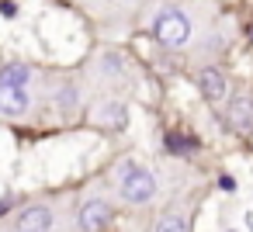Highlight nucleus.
Wrapping results in <instances>:
<instances>
[{"label": "nucleus", "instance_id": "1", "mask_svg": "<svg viewBox=\"0 0 253 232\" xmlns=\"http://www.w3.org/2000/svg\"><path fill=\"white\" fill-rule=\"evenodd\" d=\"M153 35H156V42L167 45V49H184V45L191 42V21H187L184 11L163 7V11L156 14V21H153Z\"/></svg>", "mask_w": 253, "mask_h": 232}, {"label": "nucleus", "instance_id": "2", "mask_svg": "<svg viewBox=\"0 0 253 232\" xmlns=\"http://www.w3.org/2000/svg\"><path fill=\"white\" fill-rule=\"evenodd\" d=\"M118 187H122V197H125L128 204H146V201H153V194H156V177H153L149 170L135 166V163H125V166L118 170Z\"/></svg>", "mask_w": 253, "mask_h": 232}, {"label": "nucleus", "instance_id": "3", "mask_svg": "<svg viewBox=\"0 0 253 232\" xmlns=\"http://www.w3.org/2000/svg\"><path fill=\"white\" fill-rule=\"evenodd\" d=\"M108 222H111V204L108 201H101V197L84 201V208H80V229L84 232H101Z\"/></svg>", "mask_w": 253, "mask_h": 232}, {"label": "nucleus", "instance_id": "4", "mask_svg": "<svg viewBox=\"0 0 253 232\" xmlns=\"http://www.w3.org/2000/svg\"><path fill=\"white\" fill-rule=\"evenodd\" d=\"M52 229V211L45 204H32L18 215V232H49Z\"/></svg>", "mask_w": 253, "mask_h": 232}, {"label": "nucleus", "instance_id": "5", "mask_svg": "<svg viewBox=\"0 0 253 232\" xmlns=\"http://www.w3.org/2000/svg\"><path fill=\"white\" fill-rule=\"evenodd\" d=\"M225 118H229V125H232V128H239V132L253 128V97H250V94L232 97V104H229Z\"/></svg>", "mask_w": 253, "mask_h": 232}, {"label": "nucleus", "instance_id": "6", "mask_svg": "<svg viewBox=\"0 0 253 232\" xmlns=\"http://www.w3.org/2000/svg\"><path fill=\"white\" fill-rule=\"evenodd\" d=\"M28 90L25 87H4V83H0V115H25L28 111Z\"/></svg>", "mask_w": 253, "mask_h": 232}, {"label": "nucleus", "instance_id": "7", "mask_svg": "<svg viewBox=\"0 0 253 232\" xmlns=\"http://www.w3.org/2000/svg\"><path fill=\"white\" fill-rule=\"evenodd\" d=\"M198 87H201V94H205L208 101H222V94H225V77H222L218 70H201Z\"/></svg>", "mask_w": 253, "mask_h": 232}, {"label": "nucleus", "instance_id": "8", "mask_svg": "<svg viewBox=\"0 0 253 232\" xmlns=\"http://www.w3.org/2000/svg\"><path fill=\"white\" fill-rule=\"evenodd\" d=\"M125 115H128V111H125L122 101H108V104L97 108V121H101L104 128H122V125H125Z\"/></svg>", "mask_w": 253, "mask_h": 232}, {"label": "nucleus", "instance_id": "9", "mask_svg": "<svg viewBox=\"0 0 253 232\" xmlns=\"http://www.w3.org/2000/svg\"><path fill=\"white\" fill-rule=\"evenodd\" d=\"M28 80H32V70L21 66V63H7L0 70V83L4 87H28Z\"/></svg>", "mask_w": 253, "mask_h": 232}, {"label": "nucleus", "instance_id": "10", "mask_svg": "<svg viewBox=\"0 0 253 232\" xmlns=\"http://www.w3.org/2000/svg\"><path fill=\"white\" fill-rule=\"evenodd\" d=\"M153 232H187V218L184 215H177V211H167L160 222H156V229Z\"/></svg>", "mask_w": 253, "mask_h": 232}, {"label": "nucleus", "instance_id": "11", "mask_svg": "<svg viewBox=\"0 0 253 232\" xmlns=\"http://www.w3.org/2000/svg\"><path fill=\"white\" fill-rule=\"evenodd\" d=\"M194 146H198L194 139H180V135H170V139H167V149H170V153H191Z\"/></svg>", "mask_w": 253, "mask_h": 232}, {"label": "nucleus", "instance_id": "12", "mask_svg": "<svg viewBox=\"0 0 253 232\" xmlns=\"http://www.w3.org/2000/svg\"><path fill=\"white\" fill-rule=\"evenodd\" d=\"M59 104H63L66 111H73V108H77V90H73V87H63V90H59Z\"/></svg>", "mask_w": 253, "mask_h": 232}, {"label": "nucleus", "instance_id": "13", "mask_svg": "<svg viewBox=\"0 0 253 232\" xmlns=\"http://www.w3.org/2000/svg\"><path fill=\"white\" fill-rule=\"evenodd\" d=\"M218 187H222V191H236V180H232V177H218Z\"/></svg>", "mask_w": 253, "mask_h": 232}, {"label": "nucleus", "instance_id": "14", "mask_svg": "<svg viewBox=\"0 0 253 232\" xmlns=\"http://www.w3.org/2000/svg\"><path fill=\"white\" fill-rule=\"evenodd\" d=\"M104 70H108V73H118L122 66H118V59H115V56H108V66H104Z\"/></svg>", "mask_w": 253, "mask_h": 232}, {"label": "nucleus", "instance_id": "15", "mask_svg": "<svg viewBox=\"0 0 253 232\" xmlns=\"http://www.w3.org/2000/svg\"><path fill=\"white\" fill-rule=\"evenodd\" d=\"M7 208H11V197H0V215H4Z\"/></svg>", "mask_w": 253, "mask_h": 232}]
</instances>
